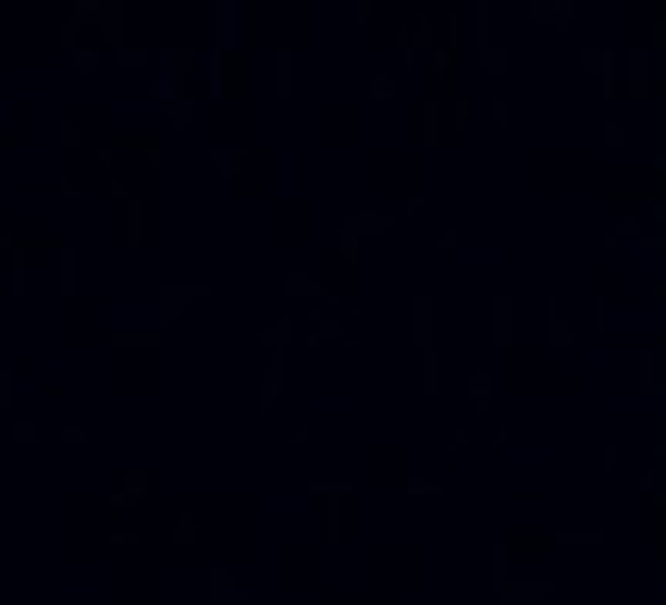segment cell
<instances>
[{"mask_svg":"<svg viewBox=\"0 0 666 605\" xmlns=\"http://www.w3.org/2000/svg\"><path fill=\"white\" fill-rule=\"evenodd\" d=\"M500 556H555V550H605V525H562V531H512L494 538Z\"/></svg>","mask_w":666,"mask_h":605,"instance_id":"cell-1","label":"cell"},{"mask_svg":"<svg viewBox=\"0 0 666 605\" xmlns=\"http://www.w3.org/2000/svg\"><path fill=\"white\" fill-rule=\"evenodd\" d=\"M488 587H494V605H543L562 593L555 575H512V556H500V544L488 550Z\"/></svg>","mask_w":666,"mask_h":605,"instance_id":"cell-2","label":"cell"},{"mask_svg":"<svg viewBox=\"0 0 666 605\" xmlns=\"http://www.w3.org/2000/svg\"><path fill=\"white\" fill-rule=\"evenodd\" d=\"M68 25L81 31V38L93 31V44H99L105 56L118 50V44H130V7H124V0H74Z\"/></svg>","mask_w":666,"mask_h":605,"instance_id":"cell-3","label":"cell"},{"mask_svg":"<svg viewBox=\"0 0 666 605\" xmlns=\"http://www.w3.org/2000/svg\"><path fill=\"white\" fill-rule=\"evenodd\" d=\"M309 494L321 501V544H327V550H340V538H346L340 507H346V501H358L364 482H358V476H309Z\"/></svg>","mask_w":666,"mask_h":605,"instance_id":"cell-4","label":"cell"},{"mask_svg":"<svg viewBox=\"0 0 666 605\" xmlns=\"http://www.w3.org/2000/svg\"><path fill=\"white\" fill-rule=\"evenodd\" d=\"M210 297H216L210 278H161L155 284V334H167L173 322H185L192 303H210Z\"/></svg>","mask_w":666,"mask_h":605,"instance_id":"cell-5","label":"cell"},{"mask_svg":"<svg viewBox=\"0 0 666 605\" xmlns=\"http://www.w3.org/2000/svg\"><path fill=\"white\" fill-rule=\"evenodd\" d=\"M142 99L167 118V130H192V124H198V93H192V87H173V81L148 75V81H142Z\"/></svg>","mask_w":666,"mask_h":605,"instance_id":"cell-6","label":"cell"},{"mask_svg":"<svg viewBox=\"0 0 666 605\" xmlns=\"http://www.w3.org/2000/svg\"><path fill=\"white\" fill-rule=\"evenodd\" d=\"M50 235H13V247H7V297L13 303H25L31 297V254H50Z\"/></svg>","mask_w":666,"mask_h":605,"instance_id":"cell-7","label":"cell"},{"mask_svg":"<svg viewBox=\"0 0 666 605\" xmlns=\"http://www.w3.org/2000/svg\"><path fill=\"white\" fill-rule=\"evenodd\" d=\"M99 142L111 149V161L130 149V155H142L148 167H167V136H161V130H111V136H99Z\"/></svg>","mask_w":666,"mask_h":605,"instance_id":"cell-8","label":"cell"},{"mask_svg":"<svg viewBox=\"0 0 666 605\" xmlns=\"http://www.w3.org/2000/svg\"><path fill=\"white\" fill-rule=\"evenodd\" d=\"M574 62H580V75L599 87V99H617V62H623V50H611V44H586Z\"/></svg>","mask_w":666,"mask_h":605,"instance_id":"cell-9","label":"cell"},{"mask_svg":"<svg viewBox=\"0 0 666 605\" xmlns=\"http://www.w3.org/2000/svg\"><path fill=\"white\" fill-rule=\"evenodd\" d=\"M148 68H155V81L192 87V81H198V50H192V44H161L155 56H148Z\"/></svg>","mask_w":666,"mask_h":605,"instance_id":"cell-10","label":"cell"},{"mask_svg":"<svg viewBox=\"0 0 666 605\" xmlns=\"http://www.w3.org/2000/svg\"><path fill=\"white\" fill-rule=\"evenodd\" d=\"M284 389H290V352H266V371L253 383V414H272L284 402Z\"/></svg>","mask_w":666,"mask_h":605,"instance_id":"cell-11","label":"cell"},{"mask_svg":"<svg viewBox=\"0 0 666 605\" xmlns=\"http://www.w3.org/2000/svg\"><path fill=\"white\" fill-rule=\"evenodd\" d=\"M488 346H494V352H512V346H518V297H512V291H494V297H488Z\"/></svg>","mask_w":666,"mask_h":605,"instance_id":"cell-12","label":"cell"},{"mask_svg":"<svg viewBox=\"0 0 666 605\" xmlns=\"http://www.w3.org/2000/svg\"><path fill=\"white\" fill-rule=\"evenodd\" d=\"M284 303L290 309H340V291H327L315 272H284Z\"/></svg>","mask_w":666,"mask_h":605,"instance_id":"cell-13","label":"cell"},{"mask_svg":"<svg viewBox=\"0 0 666 605\" xmlns=\"http://www.w3.org/2000/svg\"><path fill=\"white\" fill-rule=\"evenodd\" d=\"M222 99H235V105L253 99V56H247L241 44L222 50Z\"/></svg>","mask_w":666,"mask_h":605,"instance_id":"cell-14","label":"cell"},{"mask_svg":"<svg viewBox=\"0 0 666 605\" xmlns=\"http://www.w3.org/2000/svg\"><path fill=\"white\" fill-rule=\"evenodd\" d=\"M340 229H346V235H358V241H377V235H389V229H395V210H389V204L346 210V217H340Z\"/></svg>","mask_w":666,"mask_h":605,"instance_id":"cell-15","label":"cell"},{"mask_svg":"<svg viewBox=\"0 0 666 605\" xmlns=\"http://www.w3.org/2000/svg\"><path fill=\"white\" fill-rule=\"evenodd\" d=\"M407 334H414V346H438V303L432 291H414V303H407Z\"/></svg>","mask_w":666,"mask_h":605,"instance_id":"cell-16","label":"cell"},{"mask_svg":"<svg viewBox=\"0 0 666 605\" xmlns=\"http://www.w3.org/2000/svg\"><path fill=\"white\" fill-rule=\"evenodd\" d=\"M148 494H155V476H148V470H124V482L105 494V507H111V513H136Z\"/></svg>","mask_w":666,"mask_h":605,"instance_id":"cell-17","label":"cell"},{"mask_svg":"<svg viewBox=\"0 0 666 605\" xmlns=\"http://www.w3.org/2000/svg\"><path fill=\"white\" fill-rule=\"evenodd\" d=\"M204 161H210V173L222 186H241V173H247V149H241V142H210Z\"/></svg>","mask_w":666,"mask_h":605,"instance_id":"cell-18","label":"cell"},{"mask_svg":"<svg viewBox=\"0 0 666 605\" xmlns=\"http://www.w3.org/2000/svg\"><path fill=\"white\" fill-rule=\"evenodd\" d=\"M494 402H500V377H494V371H469V383H463V408H469V420H488Z\"/></svg>","mask_w":666,"mask_h":605,"instance_id":"cell-19","label":"cell"},{"mask_svg":"<svg viewBox=\"0 0 666 605\" xmlns=\"http://www.w3.org/2000/svg\"><path fill=\"white\" fill-rule=\"evenodd\" d=\"M636 389H642V402H660L666 396V377H660V346L642 340L636 346Z\"/></svg>","mask_w":666,"mask_h":605,"instance_id":"cell-20","label":"cell"},{"mask_svg":"<svg viewBox=\"0 0 666 605\" xmlns=\"http://www.w3.org/2000/svg\"><path fill=\"white\" fill-rule=\"evenodd\" d=\"M543 340H549V352H574L580 346V328L568 322V315H562V303H543Z\"/></svg>","mask_w":666,"mask_h":605,"instance_id":"cell-21","label":"cell"},{"mask_svg":"<svg viewBox=\"0 0 666 605\" xmlns=\"http://www.w3.org/2000/svg\"><path fill=\"white\" fill-rule=\"evenodd\" d=\"M50 260H56V297H81V254H74V241H56Z\"/></svg>","mask_w":666,"mask_h":605,"instance_id":"cell-22","label":"cell"},{"mask_svg":"<svg viewBox=\"0 0 666 605\" xmlns=\"http://www.w3.org/2000/svg\"><path fill=\"white\" fill-rule=\"evenodd\" d=\"M525 19H531V25H543V31H568V25L580 19V7H574V0H531Z\"/></svg>","mask_w":666,"mask_h":605,"instance_id":"cell-23","label":"cell"},{"mask_svg":"<svg viewBox=\"0 0 666 605\" xmlns=\"http://www.w3.org/2000/svg\"><path fill=\"white\" fill-rule=\"evenodd\" d=\"M241 599H247V587L235 568H210L204 575V605H241Z\"/></svg>","mask_w":666,"mask_h":605,"instance_id":"cell-24","label":"cell"},{"mask_svg":"<svg viewBox=\"0 0 666 605\" xmlns=\"http://www.w3.org/2000/svg\"><path fill=\"white\" fill-rule=\"evenodd\" d=\"M235 19H241L235 0H216V7H210V50H235L241 44L235 38Z\"/></svg>","mask_w":666,"mask_h":605,"instance_id":"cell-25","label":"cell"},{"mask_svg":"<svg viewBox=\"0 0 666 605\" xmlns=\"http://www.w3.org/2000/svg\"><path fill=\"white\" fill-rule=\"evenodd\" d=\"M161 340H167V334H155V328H111V334H105L111 352H161Z\"/></svg>","mask_w":666,"mask_h":605,"instance_id":"cell-26","label":"cell"},{"mask_svg":"<svg viewBox=\"0 0 666 605\" xmlns=\"http://www.w3.org/2000/svg\"><path fill=\"white\" fill-rule=\"evenodd\" d=\"M438 136H444V99L426 93V99H420V149H426V155H438Z\"/></svg>","mask_w":666,"mask_h":605,"instance_id":"cell-27","label":"cell"},{"mask_svg":"<svg viewBox=\"0 0 666 605\" xmlns=\"http://www.w3.org/2000/svg\"><path fill=\"white\" fill-rule=\"evenodd\" d=\"M407 50H414V62H426V56L438 50V19H432V13L407 19Z\"/></svg>","mask_w":666,"mask_h":605,"instance_id":"cell-28","label":"cell"},{"mask_svg":"<svg viewBox=\"0 0 666 605\" xmlns=\"http://www.w3.org/2000/svg\"><path fill=\"white\" fill-rule=\"evenodd\" d=\"M142 241H148V210H142V192H130L124 198V247L142 254Z\"/></svg>","mask_w":666,"mask_h":605,"instance_id":"cell-29","label":"cell"},{"mask_svg":"<svg viewBox=\"0 0 666 605\" xmlns=\"http://www.w3.org/2000/svg\"><path fill=\"white\" fill-rule=\"evenodd\" d=\"M475 124V99H469V87H451L444 93V130H469Z\"/></svg>","mask_w":666,"mask_h":605,"instance_id":"cell-30","label":"cell"},{"mask_svg":"<svg viewBox=\"0 0 666 605\" xmlns=\"http://www.w3.org/2000/svg\"><path fill=\"white\" fill-rule=\"evenodd\" d=\"M272 93L290 105V93H296V62H290V44H278L272 50Z\"/></svg>","mask_w":666,"mask_h":605,"instance_id":"cell-31","label":"cell"},{"mask_svg":"<svg viewBox=\"0 0 666 605\" xmlns=\"http://www.w3.org/2000/svg\"><path fill=\"white\" fill-rule=\"evenodd\" d=\"M148 56H155L148 44H118V50L105 56V68H124V75H148Z\"/></svg>","mask_w":666,"mask_h":605,"instance_id":"cell-32","label":"cell"},{"mask_svg":"<svg viewBox=\"0 0 666 605\" xmlns=\"http://www.w3.org/2000/svg\"><path fill=\"white\" fill-rule=\"evenodd\" d=\"M290 340H296V315H278V322L259 328V352H290Z\"/></svg>","mask_w":666,"mask_h":605,"instance_id":"cell-33","label":"cell"},{"mask_svg":"<svg viewBox=\"0 0 666 605\" xmlns=\"http://www.w3.org/2000/svg\"><path fill=\"white\" fill-rule=\"evenodd\" d=\"M247 186H253V198H272V155L266 149H247Z\"/></svg>","mask_w":666,"mask_h":605,"instance_id":"cell-34","label":"cell"},{"mask_svg":"<svg viewBox=\"0 0 666 605\" xmlns=\"http://www.w3.org/2000/svg\"><path fill=\"white\" fill-rule=\"evenodd\" d=\"M68 68H74V75H87V81H93V75H105V50L81 38V44H74V50H68Z\"/></svg>","mask_w":666,"mask_h":605,"instance_id":"cell-35","label":"cell"},{"mask_svg":"<svg viewBox=\"0 0 666 605\" xmlns=\"http://www.w3.org/2000/svg\"><path fill=\"white\" fill-rule=\"evenodd\" d=\"M636 50H642V56H660V50H666V13H660V7L642 13V44H636Z\"/></svg>","mask_w":666,"mask_h":605,"instance_id":"cell-36","label":"cell"},{"mask_svg":"<svg viewBox=\"0 0 666 605\" xmlns=\"http://www.w3.org/2000/svg\"><path fill=\"white\" fill-rule=\"evenodd\" d=\"M475 62H481V75H488V81H506V75H512V50H506L500 38H494L488 50H475Z\"/></svg>","mask_w":666,"mask_h":605,"instance_id":"cell-37","label":"cell"},{"mask_svg":"<svg viewBox=\"0 0 666 605\" xmlns=\"http://www.w3.org/2000/svg\"><path fill=\"white\" fill-rule=\"evenodd\" d=\"M420 371H426V377H420L426 402H438V396H444V359H438V346H426V352H420Z\"/></svg>","mask_w":666,"mask_h":605,"instance_id":"cell-38","label":"cell"},{"mask_svg":"<svg viewBox=\"0 0 666 605\" xmlns=\"http://www.w3.org/2000/svg\"><path fill=\"white\" fill-rule=\"evenodd\" d=\"M401 494H407V501H438L444 482H438V476H426V470H407V476H401Z\"/></svg>","mask_w":666,"mask_h":605,"instance_id":"cell-39","label":"cell"},{"mask_svg":"<svg viewBox=\"0 0 666 605\" xmlns=\"http://www.w3.org/2000/svg\"><path fill=\"white\" fill-rule=\"evenodd\" d=\"M167 538H173V550H198V538H204V525H198L192 513H173V525H167Z\"/></svg>","mask_w":666,"mask_h":605,"instance_id":"cell-40","label":"cell"},{"mask_svg":"<svg viewBox=\"0 0 666 605\" xmlns=\"http://www.w3.org/2000/svg\"><path fill=\"white\" fill-rule=\"evenodd\" d=\"M7 439H13V451H31L37 439H44V426H37V420H19V414H7Z\"/></svg>","mask_w":666,"mask_h":605,"instance_id":"cell-41","label":"cell"},{"mask_svg":"<svg viewBox=\"0 0 666 605\" xmlns=\"http://www.w3.org/2000/svg\"><path fill=\"white\" fill-rule=\"evenodd\" d=\"M599 149H605V155H623V149H629V130H623L611 112L599 118Z\"/></svg>","mask_w":666,"mask_h":605,"instance_id":"cell-42","label":"cell"},{"mask_svg":"<svg viewBox=\"0 0 666 605\" xmlns=\"http://www.w3.org/2000/svg\"><path fill=\"white\" fill-rule=\"evenodd\" d=\"M543 198H562V149H543Z\"/></svg>","mask_w":666,"mask_h":605,"instance_id":"cell-43","label":"cell"},{"mask_svg":"<svg viewBox=\"0 0 666 605\" xmlns=\"http://www.w3.org/2000/svg\"><path fill=\"white\" fill-rule=\"evenodd\" d=\"M611 309H617V291L605 284V291L592 297V322H586V328H592V334H605V328H611Z\"/></svg>","mask_w":666,"mask_h":605,"instance_id":"cell-44","label":"cell"},{"mask_svg":"<svg viewBox=\"0 0 666 605\" xmlns=\"http://www.w3.org/2000/svg\"><path fill=\"white\" fill-rule=\"evenodd\" d=\"M364 93H370V105H395L401 81H395V75H370V81H364Z\"/></svg>","mask_w":666,"mask_h":605,"instance_id":"cell-45","label":"cell"},{"mask_svg":"<svg viewBox=\"0 0 666 605\" xmlns=\"http://www.w3.org/2000/svg\"><path fill=\"white\" fill-rule=\"evenodd\" d=\"M636 488H642V501H648L654 513L666 507V482H660V470H642V476H636Z\"/></svg>","mask_w":666,"mask_h":605,"instance_id":"cell-46","label":"cell"},{"mask_svg":"<svg viewBox=\"0 0 666 605\" xmlns=\"http://www.w3.org/2000/svg\"><path fill=\"white\" fill-rule=\"evenodd\" d=\"M0 414H19V371L0 365Z\"/></svg>","mask_w":666,"mask_h":605,"instance_id":"cell-47","label":"cell"},{"mask_svg":"<svg viewBox=\"0 0 666 605\" xmlns=\"http://www.w3.org/2000/svg\"><path fill=\"white\" fill-rule=\"evenodd\" d=\"M56 142H62V149L74 155V149H87V130L74 124V118H56Z\"/></svg>","mask_w":666,"mask_h":605,"instance_id":"cell-48","label":"cell"},{"mask_svg":"<svg viewBox=\"0 0 666 605\" xmlns=\"http://www.w3.org/2000/svg\"><path fill=\"white\" fill-rule=\"evenodd\" d=\"M105 544H111V550H136V544H142V525H111Z\"/></svg>","mask_w":666,"mask_h":605,"instance_id":"cell-49","label":"cell"},{"mask_svg":"<svg viewBox=\"0 0 666 605\" xmlns=\"http://www.w3.org/2000/svg\"><path fill=\"white\" fill-rule=\"evenodd\" d=\"M56 445L81 451V445H87V426H81V420H62V426H56Z\"/></svg>","mask_w":666,"mask_h":605,"instance_id":"cell-50","label":"cell"},{"mask_svg":"<svg viewBox=\"0 0 666 605\" xmlns=\"http://www.w3.org/2000/svg\"><path fill=\"white\" fill-rule=\"evenodd\" d=\"M488 118H494V130L512 124V99H506V93H488Z\"/></svg>","mask_w":666,"mask_h":605,"instance_id":"cell-51","label":"cell"},{"mask_svg":"<svg viewBox=\"0 0 666 605\" xmlns=\"http://www.w3.org/2000/svg\"><path fill=\"white\" fill-rule=\"evenodd\" d=\"M340 260H346L352 272L364 266V241H358V235H346V229H340Z\"/></svg>","mask_w":666,"mask_h":605,"instance_id":"cell-52","label":"cell"},{"mask_svg":"<svg viewBox=\"0 0 666 605\" xmlns=\"http://www.w3.org/2000/svg\"><path fill=\"white\" fill-rule=\"evenodd\" d=\"M617 464H623V445L605 439V445H599V470H617Z\"/></svg>","mask_w":666,"mask_h":605,"instance_id":"cell-53","label":"cell"},{"mask_svg":"<svg viewBox=\"0 0 666 605\" xmlns=\"http://www.w3.org/2000/svg\"><path fill=\"white\" fill-rule=\"evenodd\" d=\"M420 210H426V192H407V204L395 210V223H401V217H420Z\"/></svg>","mask_w":666,"mask_h":605,"instance_id":"cell-54","label":"cell"},{"mask_svg":"<svg viewBox=\"0 0 666 605\" xmlns=\"http://www.w3.org/2000/svg\"><path fill=\"white\" fill-rule=\"evenodd\" d=\"M315 445V426H290V451H309Z\"/></svg>","mask_w":666,"mask_h":605,"instance_id":"cell-55","label":"cell"},{"mask_svg":"<svg viewBox=\"0 0 666 605\" xmlns=\"http://www.w3.org/2000/svg\"><path fill=\"white\" fill-rule=\"evenodd\" d=\"M463 247V229H438V254H457Z\"/></svg>","mask_w":666,"mask_h":605,"instance_id":"cell-56","label":"cell"},{"mask_svg":"<svg viewBox=\"0 0 666 605\" xmlns=\"http://www.w3.org/2000/svg\"><path fill=\"white\" fill-rule=\"evenodd\" d=\"M636 247H648V254H660V247H666V229H642V241Z\"/></svg>","mask_w":666,"mask_h":605,"instance_id":"cell-57","label":"cell"}]
</instances>
